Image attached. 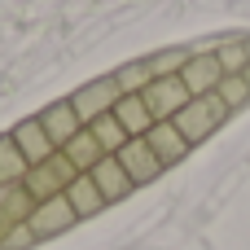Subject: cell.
<instances>
[{"mask_svg": "<svg viewBox=\"0 0 250 250\" xmlns=\"http://www.w3.org/2000/svg\"><path fill=\"white\" fill-rule=\"evenodd\" d=\"M62 193H66V202L75 207V215H79V220H92V215L105 207V198H101V189L92 185V176H88V171H79Z\"/></svg>", "mask_w": 250, "mask_h": 250, "instance_id": "cell-13", "label": "cell"}, {"mask_svg": "<svg viewBox=\"0 0 250 250\" xmlns=\"http://www.w3.org/2000/svg\"><path fill=\"white\" fill-rule=\"evenodd\" d=\"M189 62V53L185 48H167V53H158L154 62H149V70H154V79L158 75H180V66Z\"/></svg>", "mask_w": 250, "mask_h": 250, "instance_id": "cell-19", "label": "cell"}, {"mask_svg": "<svg viewBox=\"0 0 250 250\" xmlns=\"http://www.w3.org/2000/svg\"><path fill=\"white\" fill-rule=\"evenodd\" d=\"M114 119L123 123V132H127V136H145V132L154 127V114H149V105H145V97H141V92H123V97H119V105H114Z\"/></svg>", "mask_w": 250, "mask_h": 250, "instance_id": "cell-12", "label": "cell"}, {"mask_svg": "<svg viewBox=\"0 0 250 250\" xmlns=\"http://www.w3.org/2000/svg\"><path fill=\"white\" fill-rule=\"evenodd\" d=\"M88 176H92V185L101 189V198H105V202H123V198H127V193L136 189V185H132V176L123 171V163H119L114 154H105V158H97Z\"/></svg>", "mask_w": 250, "mask_h": 250, "instance_id": "cell-8", "label": "cell"}, {"mask_svg": "<svg viewBox=\"0 0 250 250\" xmlns=\"http://www.w3.org/2000/svg\"><path fill=\"white\" fill-rule=\"evenodd\" d=\"M180 79L189 83V92H193V97L215 92V88H220V79H224V66H220L215 48H211V53H189V62L180 66Z\"/></svg>", "mask_w": 250, "mask_h": 250, "instance_id": "cell-7", "label": "cell"}, {"mask_svg": "<svg viewBox=\"0 0 250 250\" xmlns=\"http://www.w3.org/2000/svg\"><path fill=\"white\" fill-rule=\"evenodd\" d=\"M114 158L123 163V171L132 176V185H136V189H141V185H149V180H158V176L167 171V167H163V158L154 154V145H149L145 136H132Z\"/></svg>", "mask_w": 250, "mask_h": 250, "instance_id": "cell-6", "label": "cell"}, {"mask_svg": "<svg viewBox=\"0 0 250 250\" xmlns=\"http://www.w3.org/2000/svg\"><path fill=\"white\" fill-rule=\"evenodd\" d=\"M141 97H145V105H149L154 123H158V119H176V114H180V105H189V101H193V92H189V83H185L180 75H158V79H149Z\"/></svg>", "mask_w": 250, "mask_h": 250, "instance_id": "cell-4", "label": "cell"}, {"mask_svg": "<svg viewBox=\"0 0 250 250\" xmlns=\"http://www.w3.org/2000/svg\"><path fill=\"white\" fill-rule=\"evenodd\" d=\"M13 141H18V149H22V158L35 167V163H48L53 154H57V145H53V136L44 132V123H40V114L35 119H22L18 127H13Z\"/></svg>", "mask_w": 250, "mask_h": 250, "instance_id": "cell-9", "label": "cell"}, {"mask_svg": "<svg viewBox=\"0 0 250 250\" xmlns=\"http://www.w3.org/2000/svg\"><path fill=\"white\" fill-rule=\"evenodd\" d=\"M62 154L75 163V171H92V163H97V158H105V149L97 145V136H92L88 127H79V132L62 145Z\"/></svg>", "mask_w": 250, "mask_h": 250, "instance_id": "cell-14", "label": "cell"}, {"mask_svg": "<svg viewBox=\"0 0 250 250\" xmlns=\"http://www.w3.org/2000/svg\"><path fill=\"white\" fill-rule=\"evenodd\" d=\"M145 141L154 145V154L163 158V167H176V163H180V158H185V154L193 149V145H189V141L180 136V127H176L171 119H158V123H154V127L145 132Z\"/></svg>", "mask_w": 250, "mask_h": 250, "instance_id": "cell-10", "label": "cell"}, {"mask_svg": "<svg viewBox=\"0 0 250 250\" xmlns=\"http://www.w3.org/2000/svg\"><path fill=\"white\" fill-rule=\"evenodd\" d=\"M75 176H79V171H75V163H70V158H66V154L57 149V154H53L48 163H35V167H31V171L22 176V189H26V193L35 198V202H44V198L62 193V189H66V185H70Z\"/></svg>", "mask_w": 250, "mask_h": 250, "instance_id": "cell-2", "label": "cell"}, {"mask_svg": "<svg viewBox=\"0 0 250 250\" xmlns=\"http://www.w3.org/2000/svg\"><path fill=\"white\" fill-rule=\"evenodd\" d=\"M26 171H31V163L22 158L13 132H4V136H0V185H22Z\"/></svg>", "mask_w": 250, "mask_h": 250, "instance_id": "cell-15", "label": "cell"}, {"mask_svg": "<svg viewBox=\"0 0 250 250\" xmlns=\"http://www.w3.org/2000/svg\"><path fill=\"white\" fill-rule=\"evenodd\" d=\"M119 97H123V88H119V79L114 75H101V79H92V83H83L75 97H70V105H75V114H79V123L88 127L92 119H101V114H110L114 105H119Z\"/></svg>", "mask_w": 250, "mask_h": 250, "instance_id": "cell-3", "label": "cell"}, {"mask_svg": "<svg viewBox=\"0 0 250 250\" xmlns=\"http://www.w3.org/2000/svg\"><path fill=\"white\" fill-rule=\"evenodd\" d=\"M229 105H224V97L220 92H202V97H193L189 105H180V114L171 119L176 127H180V136L189 141V145H202L207 136H215L224 123H229Z\"/></svg>", "mask_w": 250, "mask_h": 250, "instance_id": "cell-1", "label": "cell"}, {"mask_svg": "<svg viewBox=\"0 0 250 250\" xmlns=\"http://www.w3.org/2000/svg\"><path fill=\"white\" fill-rule=\"evenodd\" d=\"M88 132L97 136V145H101L105 154H119V149L132 141V136L123 132V123L114 119V110H110V114H101V119H92V123H88Z\"/></svg>", "mask_w": 250, "mask_h": 250, "instance_id": "cell-16", "label": "cell"}, {"mask_svg": "<svg viewBox=\"0 0 250 250\" xmlns=\"http://www.w3.org/2000/svg\"><path fill=\"white\" fill-rule=\"evenodd\" d=\"M215 92L224 97V105H229V110H242V105L250 101V79H246V75H224Z\"/></svg>", "mask_w": 250, "mask_h": 250, "instance_id": "cell-18", "label": "cell"}, {"mask_svg": "<svg viewBox=\"0 0 250 250\" xmlns=\"http://www.w3.org/2000/svg\"><path fill=\"white\" fill-rule=\"evenodd\" d=\"M75 224H79V215H75V207L66 202V193H53V198L35 202L31 215H26V229H31L35 237H57V233H66V229H75Z\"/></svg>", "mask_w": 250, "mask_h": 250, "instance_id": "cell-5", "label": "cell"}, {"mask_svg": "<svg viewBox=\"0 0 250 250\" xmlns=\"http://www.w3.org/2000/svg\"><path fill=\"white\" fill-rule=\"evenodd\" d=\"M40 123H44V132L53 136V145L62 149L83 123H79V114H75V105H70V97L66 101H57V105H48V110H40Z\"/></svg>", "mask_w": 250, "mask_h": 250, "instance_id": "cell-11", "label": "cell"}, {"mask_svg": "<svg viewBox=\"0 0 250 250\" xmlns=\"http://www.w3.org/2000/svg\"><path fill=\"white\" fill-rule=\"evenodd\" d=\"M114 79H119L123 92H145V83L154 79V70H149V62H127V66L114 70Z\"/></svg>", "mask_w": 250, "mask_h": 250, "instance_id": "cell-17", "label": "cell"}]
</instances>
